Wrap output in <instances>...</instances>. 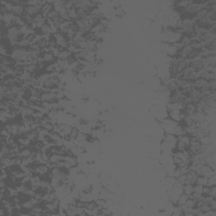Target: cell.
<instances>
[{
  "mask_svg": "<svg viewBox=\"0 0 216 216\" xmlns=\"http://www.w3.org/2000/svg\"><path fill=\"white\" fill-rule=\"evenodd\" d=\"M182 110H173L169 111V117L171 119L179 123L182 121Z\"/></svg>",
  "mask_w": 216,
  "mask_h": 216,
  "instance_id": "cell-6",
  "label": "cell"
},
{
  "mask_svg": "<svg viewBox=\"0 0 216 216\" xmlns=\"http://www.w3.org/2000/svg\"><path fill=\"white\" fill-rule=\"evenodd\" d=\"M216 185V174L209 176L208 178V183H207V186L209 187H214Z\"/></svg>",
  "mask_w": 216,
  "mask_h": 216,
  "instance_id": "cell-20",
  "label": "cell"
},
{
  "mask_svg": "<svg viewBox=\"0 0 216 216\" xmlns=\"http://www.w3.org/2000/svg\"><path fill=\"white\" fill-rule=\"evenodd\" d=\"M58 15H59L58 12L56 11V10L53 9L52 11L49 12V14L47 15V17H46V18H48V19H52V18H54V17H56V16H58Z\"/></svg>",
  "mask_w": 216,
  "mask_h": 216,
  "instance_id": "cell-25",
  "label": "cell"
},
{
  "mask_svg": "<svg viewBox=\"0 0 216 216\" xmlns=\"http://www.w3.org/2000/svg\"><path fill=\"white\" fill-rule=\"evenodd\" d=\"M113 14H114V15H116V16H117V17H123V16L124 15L125 12H124L123 7L121 6V7H119V8L114 9Z\"/></svg>",
  "mask_w": 216,
  "mask_h": 216,
  "instance_id": "cell-18",
  "label": "cell"
},
{
  "mask_svg": "<svg viewBox=\"0 0 216 216\" xmlns=\"http://www.w3.org/2000/svg\"><path fill=\"white\" fill-rule=\"evenodd\" d=\"M199 142L202 145H208V144H211V140H210V138H209V134L204 135L201 138H199Z\"/></svg>",
  "mask_w": 216,
  "mask_h": 216,
  "instance_id": "cell-17",
  "label": "cell"
},
{
  "mask_svg": "<svg viewBox=\"0 0 216 216\" xmlns=\"http://www.w3.org/2000/svg\"><path fill=\"white\" fill-rule=\"evenodd\" d=\"M193 193V184L183 185V193L190 196Z\"/></svg>",
  "mask_w": 216,
  "mask_h": 216,
  "instance_id": "cell-14",
  "label": "cell"
},
{
  "mask_svg": "<svg viewBox=\"0 0 216 216\" xmlns=\"http://www.w3.org/2000/svg\"><path fill=\"white\" fill-rule=\"evenodd\" d=\"M41 34L43 36H46V35H51L52 34V30H51V26L46 22V24L42 25V27L40 29Z\"/></svg>",
  "mask_w": 216,
  "mask_h": 216,
  "instance_id": "cell-13",
  "label": "cell"
},
{
  "mask_svg": "<svg viewBox=\"0 0 216 216\" xmlns=\"http://www.w3.org/2000/svg\"><path fill=\"white\" fill-rule=\"evenodd\" d=\"M112 215V212L111 211V209H108L105 207L101 208L100 214H99V215Z\"/></svg>",
  "mask_w": 216,
  "mask_h": 216,
  "instance_id": "cell-22",
  "label": "cell"
},
{
  "mask_svg": "<svg viewBox=\"0 0 216 216\" xmlns=\"http://www.w3.org/2000/svg\"><path fill=\"white\" fill-rule=\"evenodd\" d=\"M208 183V178L203 176H197V177L196 178L194 184L197 185H201V186H207Z\"/></svg>",
  "mask_w": 216,
  "mask_h": 216,
  "instance_id": "cell-12",
  "label": "cell"
},
{
  "mask_svg": "<svg viewBox=\"0 0 216 216\" xmlns=\"http://www.w3.org/2000/svg\"><path fill=\"white\" fill-rule=\"evenodd\" d=\"M203 186L197 185V184H195V186H193V192H195V193L203 194Z\"/></svg>",
  "mask_w": 216,
  "mask_h": 216,
  "instance_id": "cell-23",
  "label": "cell"
},
{
  "mask_svg": "<svg viewBox=\"0 0 216 216\" xmlns=\"http://www.w3.org/2000/svg\"><path fill=\"white\" fill-rule=\"evenodd\" d=\"M61 129L62 131H64L67 135H70L73 130V127L68 123H61Z\"/></svg>",
  "mask_w": 216,
  "mask_h": 216,
  "instance_id": "cell-15",
  "label": "cell"
},
{
  "mask_svg": "<svg viewBox=\"0 0 216 216\" xmlns=\"http://www.w3.org/2000/svg\"><path fill=\"white\" fill-rule=\"evenodd\" d=\"M215 174H216L215 171H214L213 169H211V167L209 166L205 165V164L202 165L200 170L197 172L198 176H205L207 178H209V176H211Z\"/></svg>",
  "mask_w": 216,
  "mask_h": 216,
  "instance_id": "cell-4",
  "label": "cell"
},
{
  "mask_svg": "<svg viewBox=\"0 0 216 216\" xmlns=\"http://www.w3.org/2000/svg\"><path fill=\"white\" fill-rule=\"evenodd\" d=\"M68 19L69 21H77L78 20H80L77 9L74 7L68 9Z\"/></svg>",
  "mask_w": 216,
  "mask_h": 216,
  "instance_id": "cell-8",
  "label": "cell"
},
{
  "mask_svg": "<svg viewBox=\"0 0 216 216\" xmlns=\"http://www.w3.org/2000/svg\"><path fill=\"white\" fill-rule=\"evenodd\" d=\"M189 196L185 193H182V194L179 196V198H178V201H177V203L176 205L180 206V205H182V204H185V203L187 202V200L188 199Z\"/></svg>",
  "mask_w": 216,
  "mask_h": 216,
  "instance_id": "cell-16",
  "label": "cell"
},
{
  "mask_svg": "<svg viewBox=\"0 0 216 216\" xmlns=\"http://www.w3.org/2000/svg\"><path fill=\"white\" fill-rule=\"evenodd\" d=\"M177 137L174 134H172V133H166V135L164 136L163 138V141H166L171 144H173V145H176V143H177Z\"/></svg>",
  "mask_w": 216,
  "mask_h": 216,
  "instance_id": "cell-7",
  "label": "cell"
},
{
  "mask_svg": "<svg viewBox=\"0 0 216 216\" xmlns=\"http://www.w3.org/2000/svg\"><path fill=\"white\" fill-rule=\"evenodd\" d=\"M209 195L214 197H216V188L215 186L214 187H210V190H209Z\"/></svg>",
  "mask_w": 216,
  "mask_h": 216,
  "instance_id": "cell-26",
  "label": "cell"
},
{
  "mask_svg": "<svg viewBox=\"0 0 216 216\" xmlns=\"http://www.w3.org/2000/svg\"><path fill=\"white\" fill-rule=\"evenodd\" d=\"M75 77H76V78H77V79L80 81V83H81V82L85 81V80L87 79L86 74H85V73H84V72H78V73H76Z\"/></svg>",
  "mask_w": 216,
  "mask_h": 216,
  "instance_id": "cell-21",
  "label": "cell"
},
{
  "mask_svg": "<svg viewBox=\"0 0 216 216\" xmlns=\"http://www.w3.org/2000/svg\"><path fill=\"white\" fill-rule=\"evenodd\" d=\"M72 54H73V53H71L69 51H68L67 49H65V50H63V51H60V52H59V53H58L57 58H58V59H60V60L66 61V60L68 59V58H69Z\"/></svg>",
  "mask_w": 216,
  "mask_h": 216,
  "instance_id": "cell-11",
  "label": "cell"
},
{
  "mask_svg": "<svg viewBox=\"0 0 216 216\" xmlns=\"http://www.w3.org/2000/svg\"><path fill=\"white\" fill-rule=\"evenodd\" d=\"M209 87L211 91H215L216 90V81L215 80H209Z\"/></svg>",
  "mask_w": 216,
  "mask_h": 216,
  "instance_id": "cell-24",
  "label": "cell"
},
{
  "mask_svg": "<svg viewBox=\"0 0 216 216\" xmlns=\"http://www.w3.org/2000/svg\"><path fill=\"white\" fill-rule=\"evenodd\" d=\"M56 95H57V100H61V99H64L65 98L64 94L63 91H58V92H56Z\"/></svg>",
  "mask_w": 216,
  "mask_h": 216,
  "instance_id": "cell-27",
  "label": "cell"
},
{
  "mask_svg": "<svg viewBox=\"0 0 216 216\" xmlns=\"http://www.w3.org/2000/svg\"><path fill=\"white\" fill-rule=\"evenodd\" d=\"M67 50L69 51L71 53H77L78 52L80 51V48L79 47V45L76 42H74V40H69L67 46Z\"/></svg>",
  "mask_w": 216,
  "mask_h": 216,
  "instance_id": "cell-5",
  "label": "cell"
},
{
  "mask_svg": "<svg viewBox=\"0 0 216 216\" xmlns=\"http://www.w3.org/2000/svg\"><path fill=\"white\" fill-rule=\"evenodd\" d=\"M40 100L42 102H48V103H52L57 101V95H56V92L53 91H46L43 92L41 95Z\"/></svg>",
  "mask_w": 216,
  "mask_h": 216,
  "instance_id": "cell-2",
  "label": "cell"
},
{
  "mask_svg": "<svg viewBox=\"0 0 216 216\" xmlns=\"http://www.w3.org/2000/svg\"><path fill=\"white\" fill-rule=\"evenodd\" d=\"M188 96L191 100V101L193 103L196 104L197 101H199L202 98V94H201V90L195 88V87H193L191 88L189 90H188Z\"/></svg>",
  "mask_w": 216,
  "mask_h": 216,
  "instance_id": "cell-3",
  "label": "cell"
},
{
  "mask_svg": "<svg viewBox=\"0 0 216 216\" xmlns=\"http://www.w3.org/2000/svg\"><path fill=\"white\" fill-rule=\"evenodd\" d=\"M171 191L173 192V193H175L181 195L182 193H183V184H182L179 182H176L172 186Z\"/></svg>",
  "mask_w": 216,
  "mask_h": 216,
  "instance_id": "cell-9",
  "label": "cell"
},
{
  "mask_svg": "<svg viewBox=\"0 0 216 216\" xmlns=\"http://www.w3.org/2000/svg\"><path fill=\"white\" fill-rule=\"evenodd\" d=\"M209 207H210V209H213V210H215L216 209V199L215 198H214L209 203Z\"/></svg>",
  "mask_w": 216,
  "mask_h": 216,
  "instance_id": "cell-28",
  "label": "cell"
},
{
  "mask_svg": "<svg viewBox=\"0 0 216 216\" xmlns=\"http://www.w3.org/2000/svg\"><path fill=\"white\" fill-rule=\"evenodd\" d=\"M179 124V123L174 121L171 118H163L161 120L160 125L163 130L165 131L166 133H173V131L175 129V128Z\"/></svg>",
  "mask_w": 216,
  "mask_h": 216,
  "instance_id": "cell-1",
  "label": "cell"
},
{
  "mask_svg": "<svg viewBox=\"0 0 216 216\" xmlns=\"http://www.w3.org/2000/svg\"><path fill=\"white\" fill-rule=\"evenodd\" d=\"M185 205L188 208H195L196 205H197V201L194 200V199H193V198H191V197H188V199L185 203Z\"/></svg>",
  "mask_w": 216,
  "mask_h": 216,
  "instance_id": "cell-19",
  "label": "cell"
},
{
  "mask_svg": "<svg viewBox=\"0 0 216 216\" xmlns=\"http://www.w3.org/2000/svg\"><path fill=\"white\" fill-rule=\"evenodd\" d=\"M184 112L187 114V115H193V113L196 112V107H195L194 103L191 102V103H188L185 106V107L183 109Z\"/></svg>",
  "mask_w": 216,
  "mask_h": 216,
  "instance_id": "cell-10",
  "label": "cell"
}]
</instances>
